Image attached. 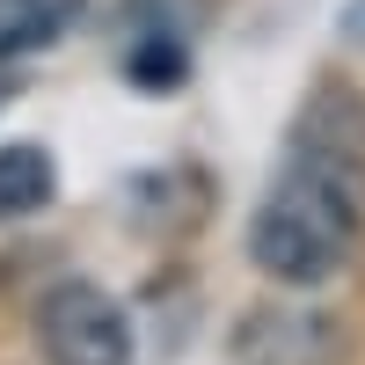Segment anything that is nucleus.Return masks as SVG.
Returning <instances> with one entry per match:
<instances>
[{"mask_svg":"<svg viewBox=\"0 0 365 365\" xmlns=\"http://www.w3.org/2000/svg\"><path fill=\"white\" fill-rule=\"evenodd\" d=\"M365 234V96L322 81L285 132V161L249 212V256L263 278L314 292L344 278Z\"/></svg>","mask_w":365,"mask_h":365,"instance_id":"1","label":"nucleus"},{"mask_svg":"<svg viewBox=\"0 0 365 365\" xmlns=\"http://www.w3.org/2000/svg\"><path fill=\"white\" fill-rule=\"evenodd\" d=\"M37 351L51 365H132V314L125 299L66 278L44 307H37Z\"/></svg>","mask_w":365,"mask_h":365,"instance_id":"2","label":"nucleus"},{"mask_svg":"<svg viewBox=\"0 0 365 365\" xmlns=\"http://www.w3.org/2000/svg\"><path fill=\"white\" fill-rule=\"evenodd\" d=\"M336 351H344L336 322L314 307H249L234 329L241 365H336Z\"/></svg>","mask_w":365,"mask_h":365,"instance_id":"3","label":"nucleus"},{"mask_svg":"<svg viewBox=\"0 0 365 365\" xmlns=\"http://www.w3.org/2000/svg\"><path fill=\"white\" fill-rule=\"evenodd\" d=\"M58 190V161L44 146H0V220H29Z\"/></svg>","mask_w":365,"mask_h":365,"instance_id":"4","label":"nucleus"},{"mask_svg":"<svg viewBox=\"0 0 365 365\" xmlns=\"http://www.w3.org/2000/svg\"><path fill=\"white\" fill-rule=\"evenodd\" d=\"M51 29H58V0H0V58L51 44Z\"/></svg>","mask_w":365,"mask_h":365,"instance_id":"5","label":"nucleus"},{"mask_svg":"<svg viewBox=\"0 0 365 365\" xmlns=\"http://www.w3.org/2000/svg\"><path fill=\"white\" fill-rule=\"evenodd\" d=\"M0 103H8V88H0Z\"/></svg>","mask_w":365,"mask_h":365,"instance_id":"6","label":"nucleus"}]
</instances>
